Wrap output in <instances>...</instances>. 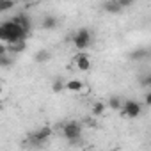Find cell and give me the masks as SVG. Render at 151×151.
Here are the masks:
<instances>
[{"mask_svg":"<svg viewBox=\"0 0 151 151\" xmlns=\"http://www.w3.org/2000/svg\"><path fill=\"white\" fill-rule=\"evenodd\" d=\"M25 36H27V30L22 29L13 20L4 22L2 25H0V41H2L4 45L14 43V41H20V39H25Z\"/></svg>","mask_w":151,"mask_h":151,"instance_id":"6da1fadb","label":"cell"},{"mask_svg":"<svg viewBox=\"0 0 151 151\" xmlns=\"http://www.w3.org/2000/svg\"><path fill=\"white\" fill-rule=\"evenodd\" d=\"M93 41H94V37H93V32L89 29H80L71 37V45L75 46V50H78V52H87L91 48Z\"/></svg>","mask_w":151,"mask_h":151,"instance_id":"7a4b0ae2","label":"cell"},{"mask_svg":"<svg viewBox=\"0 0 151 151\" xmlns=\"http://www.w3.org/2000/svg\"><path fill=\"white\" fill-rule=\"evenodd\" d=\"M142 112V105L137 101V100H124L123 103V109H121V116L126 117V119H135L139 117Z\"/></svg>","mask_w":151,"mask_h":151,"instance_id":"3957f363","label":"cell"},{"mask_svg":"<svg viewBox=\"0 0 151 151\" xmlns=\"http://www.w3.org/2000/svg\"><path fill=\"white\" fill-rule=\"evenodd\" d=\"M62 135L68 140H78L82 137V124L77 121H69L62 126Z\"/></svg>","mask_w":151,"mask_h":151,"instance_id":"277c9868","label":"cell"},{"mask_svg":"<svg viewBox=\"0 0 151 151\" xmlns=\"http://www.w3.org/2000/svg\"><path fill=\"white\" fill-rule=\"evenodd\" d=\"M64 91L73 93V94H84V93L89 91V87L80 78H71V80H66L64 82Z\"/></svg>","mask_w":151,"mask_h":151,"instance_id":"5b68a950","label":"cell"},{"mask_svg":"<svg viewBox=\"0 0 151 151\" xmlns=\"http://www.w3.org/2000/svg\"><path fill=\"white\" fill-rule=\"evenodd\" d=\"M73 64L78 71H89L91 69V57L87 52H78L73 57Z\"/></svg>","mask_w":151,"mask_h":151,"instance_id":"8992f818","label":"cell"},{"mask_svg":"<svg viewBox=\"0 0 151 151\" xmlns=\"http://www.w3.org/2000/svg\"><path fill=\"white\" fill-rule=\"evenodd\" d=\"M50 137H52V128L45 126V128L37 130L36 133H32V135H30V140H32L34 144H43V142H45V140H48Z\"/></svg>","mask_w":151,"mask_h":151,"instance_id":"52a82bcc","label":"cell"},{"mask_svg":"<svg viewBox=\"0 0 151 151\" xmlns=\"http://www.w3.org/2000/svg\"><path fill=\"white\" fill-rule=\"evenodd\" d=\"M101 9L105 13H109V14H119L123 11V6L119 4V0H105Z\"/></svg>","mask_w":151,"mask_h":151,"instance_id":"ba28073f","label":"cell"},{"mask_svg":"<svg viewBox=\"0 0 151 151\" xmlns=\"http://www.w3.org/2000/svg\"><path fill=\"white\" fill-rule=\"evenodd\" d=\"M11 20H13V22H16V23H18L22 29H25L27 32H29V30H30V27H32V23H30V18H29L25 13H18V14H14Z\"/></svg>","mask_w":151,"mask_h":151,"instance_id":"9c48e42d","label":"cell"},{"mask_svg":"<svg viewBox=\"0 0 151 151\" xmlns=\"http://www.w3.org/2000/svg\"><path fill=\"white\" fill-rule=\"evenodd\" d=\"M57 25H59V20L55 16H52V14H46L41 20V27L45 30H53V29H57Z\"/></svg>","mask_w":151,"mask_h":151,"instance_id":"30bf717a","label":"cell"},{"mask_svg":"<svg viewBox=\"0 0 151 151\" xmlns=\"http://www.w3.org/2000/svg\"><path fill=\"white\" fill-rule=\"evenodd\" d=\"M50 59H52V53H50V50H46V48L37 50V52H36V55H34V60H36V62H39V64H41V62L45 64V62H48Z\"/></svg>","mask_w":151,"mask_h":151,"instance_id":"8fae6325","label":"cell"},{"mask_svg":"<svg viewBox=\"0 0 151 151\" xmlns=\"http://www.w3.org/2000/svg\"><path fill=\"white\" fill-rule=\"evenodd\" d=\"M147 55H149V52H147L146 48H137V50L130 52V59H132V60H142V59H146Z\"/></svg>","mask_w":151,"mask_h":151,"instance_id":"7c38bea8","label":"cell"},{"mask_svg":"<svg viewBox=\"0 0 151 151\" xmlns=\"http://www.w3.org/2000/svg\"><path fill=\"white\" fill-rule=\"evenodd\" d=\"M123 100L121 98H117V96H114V98H110L109 100V109H112V110H117V112H121V109H123Z\"/></svg>","mask_w":151,"mask_h":151,"instance_id":"4fadbf2b","label":"cell"},{"mask_svg":"<svg viewBox=\"0 0 151 151\" xmlns=\"http://www.w3.org/2000/svg\"><path fill=\"white\" fill-rule=\"evenodd\" d=\"M107 109H109V107H107L103 101H96V103L93 105V114H94V116H103Z\"/></svg>","mask_w":151,"mask_h":151,"instance_id":"5bb4252c","label":"cell"},{"mask_svg":"<svg viewBox=\"0 0 151 151\" xmlns=\"http://www.w3.org/2000/svg\"><path fill=\"white\" fill-rule=\"evenodd\" d=\"M14 7V0H2V6H0V11H9Z\"/></svg>","mask_w":151,"mask_h":151,"instance_id":"9a60e30c","label":"cell"},{"mask_svg":"<svg viewBox=\"0 0 151 151\" xmlns=\"http://www.w3.org/2000/svg\"><path fill=\"white\" fill-rule=\"evenodd\" d=\"M119 4L123 6V9H126V7H132L135 4V0H119Z\"/></svg>","mask_w":151,"mask_h":151,"instance_id":"2e32d148","label":"cell"},{"mask_svg":"<svg viewBox=\"0 0 151 151\" xmlns=\"http://www.w3.org/2000/svg\"><path fill=\"white\" fill-rule=\"evenodd\" d=\"M62 89H64V84H60V82H55V84H53V91L59 93V91H62Z\"/></svg>","mask_w":151,"mask_h":151,"instance_id":"e0dca14e","label":"cell"},{"mask_svg":"<svg viewBox=\"0 0 151 151\" xmlns=\"http://www.w3.org/2000/svg\"><path fill=\"white\" fill-rule=\"evenodd\" d=\"M144 103H146L147 107H151V93H147V94L144 96Z\"/></svg>","mask_w":151,"mask_h":151,"instance_id":"ac0fdd59","label":"cell"},{"mask_svg":"<svg viewBox=\"0 0 151 151\" xmlns=\"http://www.w3.org/2000/svg\"><path fill=\"white\" fill-rule=\"evenodd\" d=\"M142 84H144V86H151V75H147V77L142 80Z\"/></svg>","mask_w":151,"mask_h":151,"instance_id":"d6986e66","label":"cell"}]
</instances>
